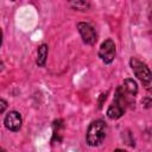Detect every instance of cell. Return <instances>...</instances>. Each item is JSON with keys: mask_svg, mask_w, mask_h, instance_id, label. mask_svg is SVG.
<instances>
[{"mask_svg": "<svg viewBox=\"0 0 152 152\" xmlns=\"http://www.w3.org/2000/svg\"><path fill=\"white\" fill-rule=\"evenodd\" d=\"M132 101L134 102V97L128 95L121 86H119L114 94V100L112 104L107 109V116L112 120H116L124 115L127 107L132 104Z\"/></svg>", "mask_w": 152, "mask_h": 152, "instance_id": "6da1fadb", "label": "cell"}, {"mask_svg": "<svg viewBox=\"0 0 152 152\" xmlns=\"http://www.w3.org/2000/svg\"><path fill=\"white\" fill-rule=\"evenodd\" d=\"M107 135V125L102 119H96L91 121L88 126L86 133V142L91 146H100Z\"/></svg>", "mask_w": 152, "mask_h": 152, "instance_id": "7a4b0ae2", "label": "cell"}, {"mask_svg": "<svg viewBox=\"0 0 152 152\" xmlns=\"http://www.w3.org/2000/svg\"><path fill=\"white\" fill-rule=\"evenodd\" d=\"M129 66L134 72V75L141 81L142 84L148 86L152 82V71L144 62L139 61L135 57H132L129 59Z\"/></svg>", "mask_w": 152, "mask_h": 152, "instance_id": "3957f363", "label": "cell"}, {"mask_svg": "<svg viewBox=\"0 0 152 152\" xmlns=\"http://www.w3.org/2000/svg\"><path fill=\"white\" fill-rule=\"evenodd\" d=\"M116 55V48H115V43L113 39L108 38L104 42L101 43L100 49H99V57L101 58V61L106 64H110Z\"/></svg>", "mask_w": 152, "mask_h": 152, "instance_id": "277c9868", "label": "cell"}, {"mask_svg": "<svg viewBox=\"0 0 152 152\" xmlns=\"http://www.w3.org/2000/svg\"><path fill=\"white\" fill-rule=\"evenodd\" d=\"M77 30L82 37V40L88 44V45H94L96 43V31L95 28L89 24V23H84L81 21L77 24Z\"/></svg>", "mask_w": 152, "mask_h": 152, "instance_id": "5b68a950", "label": "cell"}, {"mask_svg": "<svg viewBox=\"0 0 152 152\" xmlns=\"http://www.w3.org/2000/svg\"><path fill=\"white\" fill-rule=\"evenodd\" d=\"M4 124H5V127L12 132H17L20 129L21 127V124H23V120H21V116L20 114L17 112V110H11L8 112L6 115H5V119H4Z\"/></svg>", "mask_w": 152, "mask_h": 152, "instance_id": "8992f818", "label": "cell"}, {"mask_svg": "<svg viewBox=\"0 0 152 152\" xmlns=\"http://www.w3.org/2000/svg\"><path fill=\"white\" fill-rule=\"evenodd\" d=\"M48 53H49V48L46 44H42L38 50H37V59L36 63L38 66H44L46 63V58H48Z\"/></svg>", "mask_w": 152, "mask_h": 152, "instance_id": "52a82bcc", "label": "cell"}, {"mask_svg": "<svg viewBox=\"0 0 152 152\" xmlns=\"http://www.w3.org/2000/svg\"><path fill=\"white\" fill-rule=\"evenodd\" d=\"M121 87H122V89L128 94V95H131V96H135L137 95V93H138V86H137V82L134 81V80H132V78H126L125 81H124V83L121 84Z\"/></svg>", "mask_w": 152, "mask_h": 152, "instance_id": "ba28073f", "label": "cell"}, {"mask_svg": "<svg viewBox=\"0 0 152 152\" xmlns=\"http://www.w3.org/2000/svg\"><path fill=\"white\" fill-rule=\"evenodd\" d=\"M70 5L72 7H75L76 10H87L90 6L89 2H87V1H72V2H70Z\"/></svg>", "mask_w": 152, "mask_h": 152, "instance_id": "9c48e42d", "label": "cell"}, {"mask_svg": "<svg viewBox=\"0 0 152 152\" xmlns=\"http://www.w3.org/2000/svg\"><path fill=\"white\" fill-rule=\"evenodd\" d=\"M141 103L144 104L145 108H150V107H152V99H150V97H145V99H142Z\"/></svg>", "mask_w": 152, "mask_h": 152, "instance_id": "30bf717a", "label": "cell"}, {"mask_svg": "<svg viewBox=\"0 0 152 152\" xmlns=\"http://www.w3.org/2000/svg\"><path fill=\"white\" fill-rule=\"evenodd\" d=\"M0 104H1V108H0V113L2 114V113L5 112V109H6V107H7V102H6L4 99H1V100H0Z\"/></svg>", "mask_w": 152, "mask_h": 152, "instance_id": "8fae6325", "label": "cell"}, {"mask_svg": "<svg viewBox=\"0 0 152 152\" xmlns=\"http://www.w3.org/2000/svg\"><path fill=\"white\" fill-rule=\"evenodd\" d=\"M113 152H127V151H125V150H121V148H116V150H114Z\"/></svg>", "mask_w": 152, "mask_h": 152, "instance_id": "7c38bea8", "label": "cell"}, {"mask_svg": "<svg viewBox=\"0 0 152 152\" xmlns=\"http://www.w3.org/2000/svg\"><path fill=\"white\" fill-rule=\"evenodd\" d=\"M0 152H7V151H6V150H4V148H1V151H0Z\"/></svg>", "mask_w": 152, "mask_h": 152, "instance_id": "4fadbf2b", "label": "cell"}]
</instances>
